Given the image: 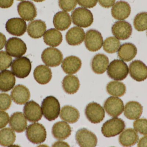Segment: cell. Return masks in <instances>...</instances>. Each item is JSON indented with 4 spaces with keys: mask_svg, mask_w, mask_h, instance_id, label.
Returning a JSON list of instances; mask_svg holds the SVG:
<instances>
[{
    "mask_svg": "<svg viewBox=\"0 0 147 147\" xmlns=\"http://www.w3.org/2000/svg\"><path fill=\"white\" fill-rule=\"evenodd\" d=\"M41 108L43 115L50 121L56 120L60 114V103L57 98L52 96L47 97L43 100Z\"/></svg>",
    "mask_w": 147,
    "mask_h": 147,
    "instance_id": "6da1fadb",
    "label": "cell"
},
{
    "mask_svg": "<svg viewBox=\"0 0 147 147\" xmlns=\"http://www.w3.org/2000/svg\"><path fill=\"white\" fill-rule=\"evenodd\" d=\"M129 68L126 63L120 60H114L108 67L107 74L110 78L117 81H122L128 75Z\"/></svg>",
    "mask_w": 147,
    "mask_h": 147,
    "instance_id": "7a4b0ae2",
    "label": "cell"
},
{
    "mask_svg": "<svg viewBox=\"0 0 147 147\" xmlns=\"http://www.w3.org/2000/svg\"><path fill=\"white\" fill-rule=\"evenodd\" d=\"M71 16L74 24L80 27H88L93 22L92 13L90 10L85 8L75 9L71 13Z\"/></svg>",
    "mask_w": 147,
    "mask_h": 147,
    "instance_id": "3957f363",
    "label": "cell"
},
{
    "mask_svg": "<svg viewBox=\"0 0 147 147\" xmlns=\"http://www.w3.org/2000/svg\"><path fill=\"white\" fill-rule=\"evenodd\" d=\"M126 125L123 120L115 117L105 123L102 127V133L107 138L114 137L121 133Z\"/></svg>",
    "mask_w": 147,
    "mask_h": 147,
    "instance_id": "277c9868",
    "label": "cell"
},
{
    "mask_svg": "<svg viewBox=\"0 0 147 147\" xmlns=\"http://www.w3.org/2000/svg\"><path fill=\"white\" fill-rule=\"evenodd\" d=\"M32 70V63L26 57H20L14 60L11 65L13 74L17 78L24 79L30 74Z\"/></svg>",
    "mask_w": 147,
    "mask_h": 147,
    "instance_id": "5b68a950",
    "label": "cell"
},
{
    "mask_svg": "<svg viewBox=\"0 0 147 147\" xmlns=\"http://www.w3.org/2000/svg\"><path fill=\"white\" fill-rule=\"evenodd\" d=\"M26 135L28 140L32 143L41 144L46 140V130L45 127L40 123H33L28 127Z\"/></svg>",
    "mask_w": 147,
    "mask_h": 147,
    "instance_id": "8992f818",
    "label": "cell"
},
{
    "mask_svg": "<svg viewBox=\"0 0 147 147\" xmlns=\"http://www.w3.org/2000/svg\"><path fill=\"white\" fill-rule=\"evenodd\" d=\"M26 43L21 39L13 37L8 40L5 45V49L10 56L14 58H19L26 52Z\"/></svg>",
    "mask_w": 147,
    "mask_h": 147,
    "instance_id": "52a82bcc",
    "label": "cell"
},
{
    "mask_svg": "<svg viewBox=\"0 0 147 147\" xmlns=\"http://www.w3.org/2000/svg\"><path fill=\"white\" fill-rule=\"evenodd\" d=\"M43 62L50 67H57L62 62L63 54L61 51L54 47H48L45 49L41 54Z\"/></svg>",
    "mask_w": 147,
    "mask_h": 147,
    "instance_id": "ba28073f",
    "label": "cell"
},
{
    "mask_svg": "<svg viewBox=\"0 0 147 147\" xmlns=\"http://www.w3.org/2000/svg\"><path fill=\"white\" fill-rule=\"evenodd\" d=\"M103 39L100 32L95 29H90L86 32L85 39V45L89 51H97L101 49Z\"/></svg>",
    "mask_w": 147,
    "mask_h": 147,
    "instance_id": "9c48e42d",
    "label": "cell"
},
{
    "mask_svg": "<svg viewBox=\"0 0 147 147\" xmlns=\"http://www.w3.org/2000/svg\"><path fill=\"white\" fill-rule=\"evenodd\" d=\"M85 113L87 119L94 124L100 123L105 117V112L103 108L96 102L89 103L86 106Z\"/></svg>",
    "mask_w": 147,
    "mask_h": 147,
    "instance_id": "30bf717a",
    "label": "cell"
},
{
    "mask_svg": "<svg viewBox=\"0 0 147 147\" xmlns=\"http://www.w3.org/2000/svg\"><path fill=\"white\" fill-rule=\"evenodd\" d=\"M75 138L77 143L80 147H94L97 144L96 136L86 129H79L76 133Z\"/></svg>",
    "mask_w": 147,
    "mask_h": 147,
    "instance_id": "8fae6325",
    "label": "cell"
},
{
    "mask_svg": "<svg viewBox=\"0 0 147 147\" xmlns=\"http://www.w3.org/2000/svg\"><path fill=\"white\" fill-rule=\"evenodd\" d=\"M107 114L112 117L120 116L124 110V104L119 98L110 97L105 101L104 105Z\"/></svg>",
    "mask_w": 147,
    "mask_h": 147,
    "instance_id": "7c38bea8",
    "label": "cell"
},
{
    "mask_svg": "<svg viewBox=\"0 0 147 147\" xmlns=\"http://www.w3.org/2000/svg\"><path fill=\"white\" fill-rule=\"evenodd\" d=\"M132 27L129 22L126 21H119L113 24L111 31L113 35L118 39H129L132 33Z\"/></svg>",
    "mask_w": 147,
    "mask_h": 147,
    "instance_id": "4fadbf2b",
    "label": "cell"
},
{
    "mask_svg": "<svg viewBox=\"0 0 147 147\" xmlns=\"http://www.w3.org/2000/svg\"><path fill=\"white\" fill-rule=\"evenodd\" d=\"M7 32L14 36H20L26 33L27 24L21 18H13L9 19L6 23Z\"/></svg>",
    "mask_w": 147,
    "mask_h": 147,
    "instance_id": "5bb4252c",
    "label": "cell"
},
{
    "mask_svg": "<svg viewBox=\"0 0 147 147\" xmlns=\"http://www.w3.org/2000/svg\"><path fill=\"white\" fill-rule=\"evenodd\" d=\"M129 74L137 82H142L147 79V66L142 61L135 60L130 63Z\"/></svg>",
    "mask_w": 147,
    "mask_h": 147,
    "instance_id": "9a60e30c",
    "label": "cell"
},
{
    "mask_svg": "<svg viewBox=\"0 0 147 147\" xmlns=\"http://www.w3.org/2000/svg\"><path fill=\"white\" fill-rule=\"evenodd\" d=\"M26 119L30 122H36L41 120L42 111L40 105L34 101L26 103L23 109Z\"/></svg>",
    "mask_w": 147,
    "mask_h": 147,
    "instance_id": "2e32d148",
    "label": "cell"
},
{
    "mask_svg": "<svg viewBox=\"0 0 147 147\" xmlns=\"http://www.w3.org/2000/svg\"><path fill=\"white\" fill-rule=\"evenodd\" d=\"M17 10L19 14L27 21L33 20L37 16V9L34 4L28 1H22L18 4Z\"/></svg>",
    "mask_w": 147,
    "mask_h": 147,
    "instance_id": "e0dca14e",
    "label": "cell"
},
{
    "mask_svg": "<svg viewBox=\"0 0 147 147\" xmlns=\"http://www.w3.org/2000/svg\"><path fill=\"white\" fill-rule=\"evenodd\" d=\"M111 11L113 18L117 20H124L130 14L131 7L127 2L119 1L114 4Z\"/></svg>",
    "mask_w": 147,
    "mask_h": 147,
    "instance_id": "ac0fdd59",
    "label": "cell"
},
{
    "mask_svg": "<svg viewBox=\"0 0 147 147\" xmlns=\"http://www.w3.org/2000/svg\"><path fill=\"white\" fill-rule=\"evenodd\" d=\"M30 91L27 87L22 85H18L14 87L11 92L12 100L16 104H25L30 99Z\"/></svg>",
    "mask_w": 147,
    "mask_h": 147,
    "instance_id": "d6986e66",
    "label": "cell"
},
{
    "mask_svg": "<svg viewBox=\"0 0 147 147\" xmlns=\"http://www.w3.org/2000/svg\"><path fill=\"white\" fill-rule=\"evenodd\" d=\"M45 22L41 20H35L28 24L27 33L29 36L33 39H39L44 35L46 31Z\"/></svg>",
    "mask_w": 147,
    "mask_h": 147,
    "instance_id": "ffe728a7",
    "label": "cell"
},
{
    "mask_svg": "<svg viewBox=\"0 0 147 147\" xmlns=\"http://www.w3.org/2000/svg\"><path fill=\"white\" fill-rule=\"evenodd\" d=\"M81 65L82 62L79 58L76 56H70L64 60L61 66L65 73L72 75L79 70Z\"/></svg>",
    "mask_w": 147,
    "mask_h": 147,
    "instance_id": "44dd1931",
    "label": "cell"
},
{
    "mask_svg": "<svg viewBox=\"0 0 147 147\" xmlns=\"http://www.w3.org/2000/svg\"><path fill=\"white\" fill-rule=\"evenodd\" d=\"M85 36V34L83 28L79 27H74L67 32L66 41L70 45H78L83 42Z\"/></svg>",
    "mask_w": 147,
    "mask_h": 147,
    "instance_id": "7402d4cb",
    "label": "cell"
},
{
    "mask_svg": "<svg viewBox=\"0 0 147 147\" xmlns=\"http://www.w3.org/2000/svg\"><path fill=\"white\" fill-rule=\"evenodd\" d=\"M9 124L12 129L18 133L25 131L27 127L26 117L20 112H15L11 115Z\"/></svg>",
    "mask_w": 147,
    "mask_h": 147,
    "instance_id": "603a6c76",
    "label": "cell"
},
{
    "mask_svg": "<svg viewBox=\"0 0 147 147\" xmlns=\"http://www.w3.org/2000/svg\"><path fill=\"white\" fill-rule=\"evenodd\" d=\"M71 128L67 123L58 122L53 125L52 133L54 138L59 140H66L71 134Z\"/></svg>",
    "mask_w": 147,
    "mask_h": 147,
    "instance_id": "cb8c5ba5",
    "label": "cell"
},
{
    "mask_svg": "<svg viewBox=\"0 0 147 147\" xmlns=\"http://www.w3.org/2000/svg\"><path fill=\"white\" fill-rule=\"evenodd\" d=\"M34 77L38 83L46 84L50 82L52 77L51 70L47 66H38L34 69Z\"/></svg>",
    "mask_w": 147,
    "mask_h": 147,
    "instance_id": "d4e9b609",
    "label": "cell"
},
{
    "mask_svg": "<svg viewBox=\"0 0 147 147\" xmlns=\"http://www.w3.org/2000/svg\"><path fill=\"white\" fill-rule=\"evenodd\" d=\"M142 112L143 107L138 102L131 101L125 105L124 115L129 120H137L141 116Z\"/></svg>",
    "mask_w": 147,
    "mask_h": 147,
    "instance_id": "484cf974",
    "label": "cell"
},
{
    "mask_svg": "<svg viewBox=\"0 0 147 147\" xmlns=\"http://www.w3.org/2000/svg\"><path fill=\"white\" fill-rule=\"evenodd\" d=\"M109 60L108 57L104 54H96L92 60L91 66L92 70L98 74L104 73L108 68Z\"/></svg>",
    "mask_w": 147,
    "mask_h": 147,
    "instance_id": "4316f807",
    "label": "cell"
},
{
    "mask_svg": "<svg viewBox=\"0 0 147 147\" xmlns=\"http://www.w3.org/2000/svg\"><path fill=\"white\" fill-rule=\"evenodd\" d=\"M53 23L57 29L65 31L71 25V18L69 13L65 11H59L54 15Z\"/></svg>",
    "mask_w": 147,
    "mask_h": 147,
    "instance_id": "83f0119b",
    "label": "cell"
},
{
    "mask_svg": "<svg viewBox=\"0 0 147 147\" xmlns=\"http://www.w3.org/2000/svg\"><path fill=\"white\" fill-rule=\"evenodd\" d=\"M16 78L12 72L5 70L0 72V91L7 92L13 88Z\"/></svg>",
    "mask_w": 147,
    "mask_h": 147,
    "instance_id": "f1b7e54d",
    "label": "cell"
},
{
    "mask_svg": "<svg viewBox=\"0 0 147 147\" xmlns=\"http://www.w3.org/2000/svg\"><path fill=\"white\" fill-rule=\"evenodd\" d=\"M137 53V49L134 44L125 43L121 46L118 50V57L122 60L129 62L136 57Z\"/></svg>",
    "mask_w": 147,
    "mask_h": 147,
    "instance_id": "f546056e",
    "label": "cell"
},
{
    "mask_svg": "<svg viewBox=\"0 0 147 147\" xmlns=\"http://www.w3.org/2000/svg\"><path fill=\"white\" fill-rule=\"evenodd\" d=\"M139 140L137 132L133 129L124 130L119 136L120 144L124 147H131L135 145Z\"/></svg>",
    "mask_w": 147,
    "mask_h": 147,
    "instance_id": "4dcf8cb0",
    "label": "cell"
},
{
    "mask_svg": "<svg viewBox=\"0 0 147 147\" xmlns=\"http://www.w3.org/2000/svg\"><path fill=\"white\" fill-rule=\"evenodd\" d=\"M44 41L46 45L53 47H56L62 43L63 35L57 29L51 28L47 30L44 35Z\"/></svg>",
    "mask_w": 147,
    "mask_h": 147,
    "instance_id": "1f68e13d",
    "label": "cell"
},
{
    "mask_svg": "<svg viewBox=\"0 0 147 147\" xmlns=\"http://www.w3.org/2000/svg\"><path fill=\"white\" fill-rule=\"evenodd\" d=\"M80 113L74 107L66 105L62 108L60 117L62 120L69 123L77 122L80 118Z\"/></svg>",
    "mask_w": 147,
    "mask_h": 147,
    "instance_id": "d6a6232c",
    "label": "cell"
},
{
    "mask_svg": "<svg viewBox=\"0 0 147 147\" xmlns=\"http://www.w3.org/2000/svg\"><path fill=\"white\" fill-rule=\"evenodd\" d=\"M62 84L65 91L69 94L76 93L80 86L78 78L76 76L71 75L65 77L63 79Z\"/></svg>",
    "mask_w": 147,
    "mask_h": 147,
    "instance_id": "836d02e7",
    "label": "cell"
},
{
    "mask_svg": "<svg viewBox=\"0 0 147 147\" xmlns=\"http://www.w3.org/2000/svg\"><path fill=\"white\" fill-rule=\"evenodd\" d=\"M107 92L115 97H121L126 92V87L123 83L118 81H111L106 87Z\"/></svg>",
    "mask_w": 147,
    "mask_h": 147,
    "instance_id": "e575fe53",
    "label": "cell"
},
{
    "mask_svg": "<svg viewBox=\"0 0 147 147\" xmlns=\"http://www.w3.org/2000/svg\"><path fill=\"white\" fill-rule=\"evenodd\" d=\"M15 133L9 128L3 129L0 131V145L2 146H9L15 142Z\"/></svg>",
    "mask_w": 147,
    "mask_h": 147,
    "instance_id": "d590c367",
    "label": "cell"
},
{
    "mask_svg": "<svg viewBox=\"0 0 147 147\" xmlns=\"http://www.w3.org/2000/svg\"><path fill=\"white\" fill-rule=\"evenodd\" d=\"M121 46L120 41L115 37H109L105 40L103 43V49L105 52L109 54L117 52Z\"/></svg>",
    "mask_w": 147,
    "mask_h": 147,
    "instance_id": "8d00e7d4",
    "label": "cell"
},
{
    "mask_svg": "<svg viewBox=\"0 0 147 147\" xmlns=\"http://www.w3.org/2000/svg\"><path fill=\"white\" fill-rule=\"evenodd\" d=\"M134 26L139 32L147 29V12H142L136 15L134 19Z\"/></svg>",
    "mask_w": 147,
    "mask_h": 147,
    "instance_id": "74e56055",
    "label": "cell"
},
{
    "mask_svg": "<svg viewBox=\"0 0 147 147\" xmlns=\"http://www.w3.org/2000/svg\"><path fill=\"white\" fill-rule=\"evenodd\" d=\"M12 62V58L4 51H0V71L6 70L10 67Z\"/></svg>",
    "mask_w": 147,
    "mask_h": 147,
    "instance_id": "f35d334b",
    "label": "cell"
},
{
    "mask_svg": "<svg viewBox=\"0 0 147 147\" xmlns=\"http://www.w3.org/2000/svg\"><path fill=\"white\" fill-rule=\"evenodd\" d=\"M134 128L142 135H147V119H137L134 123Z\"/></svg>",
    "mask_w": 147,
    "mask_h": 147,
    "instance_id": "ab89813d",
    "label": "cell"
},
{
    "mask_svg": "<svg viewBox=\"0 0 147 147\" xmlns=\"http://www.w3.org/2000/svg\"><path fill=\"white\" fill-rule=\"evenodd\" d=\"M59 5L61 9L66 12L73 10L77 6L76 0H59Z\"/></svg>",
    "mask_w": 147,
    "mask_h": 147,
    "instance_id": "60d3db41",
    "label": "cell"
},
{
    "mask_svg": "<svg viewBox=\"0 0 147 147\" xmlns=\"http://www.w3.org/2000/svg\"><path fill=\"white\" fill-rule=\"evenodd\" d=\"M11 99L9 95L6 93L0 94V110H6L11 106Z\"/></svg>",
    "mask_w": 147,
    "mask_h": 147,
    "instance_id": "b9f144b4",
    "label": "cell"
},
{
    "mask_svg": "<svg viewBox=\"0 0 147 147\" xmlns=\"http://www.w3.org/2000/svg\"><path fill=\"white\" fill-rule=\"evenodd\" d=\"M79 5L84 7L91 8L96 6L97 0H77Z\"/></svg>",
    "mask_w": 147,
    "mask_h": 147,
    "instance_id": "7bdbcfd3",
    "label": "cell"
},
{
    "mask_svg": "<svg viewBox=\"0 0 147 147\" xmlns=\"http://www.w3.org/2000/svg\"><path fill=\"white\" fill-rule=\"evenodd\" d=\"M8 114L3 111H0V129L5 127L9 121Z\"/></svg>",
    "mask_w": 147,
    "mask_h": 147,
    "instance_id": "ee69618b",
    "label": "cell"
},
{
    "mask_svg": "<svg viewBox=\"0 0 147 147\" xmlns=\"http://www.w3.org/2000/svg\"><path fill=\"white\" fill-rule=\"evenodd\" d=\"M116 0H98L99 4L105 8L111 7L113 6Z\"/></svg>",
    "mask_w": 147,
    "mask_h": 147,
    "instance_id": "f6af8a7d",
    "label": "cell"
},
{
    "mask_svg": "<svg viewBox=\"0 0 147 147\" xmlns=\"http://www.w3.org/2000/svg\"><path fill=\"white\" fill-rule=\"evenodd\" d=\"M14 0H0V7L6 9L10 7L13 3Z\"/></svg>",
    "mask_w": 147,
    "mask_h": 147,
    "instance_id": "bcb514c9",
    "label": "cell"
},
{
    "mask_svg": "<svg viewBox=\"0 0 147 147\" xmlns=\"http://www.w3.org/2000/svg\"><path fill=\"white\" fill-rule=\"evenodd\" d=\"M6 43V36L3 34L0 33V50L3 48Z\"/></svg>",
    "mask_w": 147,
    "mask_h": 147,
    "instance_id": "7dc6e473",
    "label": "cell"
},
{
    "mask_svg": "<svg viewBox=\"0 0 147 147\" xmlns=\"http://www.w3.org/2000/svg\"><path fill=\"white\" fill-rule=\"evenodd\" d=\"M138 147H147V135L142 137L139 141L138 144Z\"/></svg>",
    "mask_w": 147,
    "mask_h": 147,
    "instance_id": "c3c4849f",
    "label": "cell"
},
{
    "mask_svg": "<svg viewBox=\"0 0 147 147\" xmlns=\"http://www.w3.org/2000/svg\"><path fill=\"white\" fill-rule=\"evenodd\" d=\"M53 147H69V144L65 142L62 141H58L55 142L53 145Z\"/></svg>",
    "mask_w": 147,
    "mask_h": 147,
    "instance_id": "681fc988",
    "label": "cell"
},
{
    "mask_svg": "<svg viewBox=\"0 0 147 147\" xmlns=\"http://www.w3.org/2000/svg\"><path fill=\"white\" fill-rule=\"evenodd\" d=\"M32 1H34L36 2H41L44 1L45 0H32Z\"/></svg>",
    "mask_w": 147,
    "mask_h": 147,
    "instance_id": "f907efd6",
    "label": "cell"
},
{
    "mask_svg": "<svg viewBox=\"0 0 147 147\" xmlns=\"http://www.w3.org/2000/svg\"><path fill=\"white\" fill-rule=\"evenodd\" d=\"M17 1H23V0H17Z\"/></svg>",
    "mask_w": 147,
    "mask_h": 147,
    "instance_id": "816d5d0a",
    "label": "cell"
},
{
    "mask_svg": "<svg viewBox=\"0 0 147 147\" xmlns=\"http://www.w3.org/2000/svg\"></svg>",
    "mask_w": 147,
    "mask_h": 147,
    "instance_id": "f5cc1de1",
    "label": "cell"
}]
</instances>
